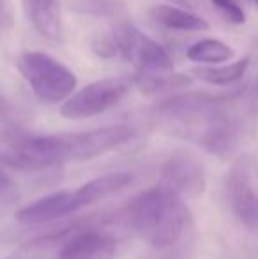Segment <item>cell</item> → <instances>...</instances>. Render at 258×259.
<instances>
[{"label":"cell","instance_id":"2e32d148","mask_svg":"<svg viewBox=\"0 0 258 259\" xmlns=\"http://www.w3.org/2000/svg\"><path fill=\"white\" fill-rule=\"evenodd\" d=\"M76 9L80 13L92 14V16H117V14L126 11L124 0H78L76 2Z\"/></svg>","mask_w":258,"mask_h":259},{"label":"cell","instance_id":"ba28073f","mask_svg":"<svg viewBox=\"0 0 258 259\" xmlns=\"http://www.w3.org/2000/svg\"><path fill=\"white\" fill-rule=\"evenodd\" d=\"M92 203H90L89 196H87L85 187L80 185L75 191L72 189H64V191L50 192V194L28 203V205L21 206L16 211V219L21 224L28 226L46 224V222H53L57 219L76 213L82 208H87Z\"/></svg>","mask_w":258,"mask_h":259},{"label":"cell","instance_id":"5bb4252c","mask_svg":"<svg viewBox=\"0 0 258 259\" xmlns=\"http://www.w3.org/2000/svg\"><path fill=\"white\" fill-rule=\"evenodd\" d=\"M248 69H249V57H244V58H239V60L228 62V64L195 69L193 76L198 78L200 81L209 83V85L223 87V85H232V83L244 78Z\"/></svg>","mask_w":258,"mask_h":259},{"label":"cell","instance_id":"d6986e66","mask_svg":"<svg viewBox=\"0 0 258 259\" xmlns=\"http://www.w3.org/2000/svg\"><path fill=\"white\" fill-rule=\"evenodd\" d=\"M7 116H9V104L6 103L4 97H0V123L6 122Z\"/></svg>","mask_w":258,"mask_h":259},{"label":"cell","instance_id":"7a4b0ae2","mask_svg":"<svg viewBox=\"0 0 258 259\" xmlns=\"http://www.w3.org/2000/svg\"><path fill=\"white\" fill-rule=\"evenodd\" d=\"M228 97L209 94H177L156 106L173 133L191 140L217 157L232 155L239 147L241 125L227 113Z\"/></svg>","mask_w":258,"mask_h":259},{"label":"cell","instance_id":"7c38bea8","mask_svg":"<svg viewBox=\"0 0 258 259\" xmlns=\"http://www.w3.org/2000/svg\"><path fill=\"white\" fill-rule=\"evenodd\" d=\"M151 18L159 23L161 27L170 28V30H179V32H203L209 28L203 18H200L198 14L186 11L182 7L170 6V4H158L152 6L149 11Z\"/></svg>","mask_w":258,"mask_h":259},{"label":"cell","instance_id":"8fae6325","mask_svg":"<svg viewBox=\"0 0 258 259\" xmlns=\"http://www.w3.org/2000/svg\"><path fill=\"white\" fill-rule=\"evenodd\" d=\"M25 18L39 35L53 42L62 41L64 25L59 0H21Z\"/></svg>","mask_w":258,"mask_h":259},{"label":"cell","instance_id":"e0dca14e","mask_svg":"<svg viewBox=\"0 0 258 259\" xmlns=\"http://www.w3.org/2000/svg\"><path fill=\"white\" fill-rule=\"evenodd\" d=\"M214 7L217 9V13L225 18L227 21L234 25H242L246 21V13L235 0H212Z\"/></svg>","mask_w":258,"mask_h":259},{"label":"cell","instance_id":"30bf717a","mask_svg":"<svg viewBox=\"0 0 258 259\" xmlns=\"http://www.w3.org/2000/svg\"><path fill=\"white\" fill-rule=\"evenodd\" d=\"M114 256L115 240L97 229L75 233L59 250V259H114Z\"/></svg>","mask_w":258,"mask_h":259},{"label":"cell","instance_id":"5b68a950","mask_svg":"<svg viewBox=\"0 0 258 259\" xmlns=\"http://www.w3.org/2000/svg\"><path fill=\"white\" fill-rule=\"evenodd\" d=\"M223 196L232 217L248 229H258V178L249 157H241L225 175Z\"/></svg>","mask_w":258,"mask_h":259},{"label":"cell","instance_id":"52a82bcc","mask_svg":"<svg viewBox=\"0 0 258 259\" xmlns=\"http://www.w3.org/2000/svg\"><path fill=\"white\" fill-rule=\"evenodd\" d=\"M117 57L133 62L140 72H172L173 62L165 48L131 23H119L110 30Z\"/></svg>","mask_w":258,"mask_h":259},{"label":"cell","instance_id":"ac0fdd59","mask_svg":"<svg viewBox=\"0 0 258 259\" xmlns=\"http://www.w3.org/2000/svg\"><path fill=\"white\" fill-rule=\"evenodd\" d=\"M18 196L16 191V184L13 182V178L2 169L0 166V201H13L14 198Z\"/></svg>","mask_w":258,"mask_h":259},{"label":"cell","instance_id":"9c48e42d","mask_svg":"<svg viewBox=\"0 0 258 259\" xmlns=\"http://www.w3.org/2000/svg\"><path fill=\"white\" fill-rule=\"evenodd\" d=\"M158 185L182 199L198 198L203 194L207 185L205 169L193 155L179 152L165 160L159 169Z\"/></svg>","mask_w":258,"mask_h":259},{"label":"cell","instance_id":"277c9868","mask_svg":"<svg viewBox=\"0 0 258 259\" xmlns=\"http://www.w3.org/2000/svg\"><path fill=\"white\" fill-rule=\"evenodd\" d=\"M16 69L43 103H64L75 94V72L43 52L21 53L16 60Z\"/></svg>","mask_w":258,"mask_h":259},{"label":"cell","instance_id":"7402d4cb","mask_svg":"<svg viewBox=\"0 0 258 259\" xmlns=\"http://www.w3.org/2000/svg\"><path fill=\"white\" fill-rule=\"evenodd\" d=\"M255 2H256V4H258V0H255Z\"/></svg>","mask_w":258,"mask_h":259},{"label":"cell","instance_id":"44dd1931","mask_svg":"<svg viewBox=\"0 0 258 259\" xmlns=\"http://www.w3.org/2000/svg\"><path fill=\"white\" fill-rule=\"evenodd\" d=\"M248 259H258V256L256 257H248Z\"/></svg>","mask_w":258,"mask_h":259},{"label":"cell","instance_id":"8992f818","mask_svg":"<svg viewBox=\"0 0 258 259\" xmlns=\"http://www.w3.org/2000/svg\"><path fill=\"white\" fill-rule=\"evenodd\" d=\"M131 87H133V78L129 76H110L97 79L76 90L67 101H64L60 104V115L69 120H85L97 116L121 103Z\"/></svg>","mask_w":258,"mask_h":259},{"label":"cell","instance_id":"3957f363","mask_svg":"<svg viewBox=\"0 0 258 259\" xmlns=\"http://www.w3.org/2000/svg\"><path fill=\"white\" fill-rule=\"evenodd\" d=\"M119 217L131 233L161 250L182 240L191 219L184 199L159 185L133 196Z\"/></svg>","mask_w":258,"mask_h":259},{"label":"cell","instance_id":"4fadbf2b","mask_svg":"<svg viewBox=\"0 0 258 259\" xmlns=\"http://www.w3.org/2000/svg\"><path fill=\"white\" fill-rule=\"evenodd\" d=\"M133 85L145 96L172 92L190 85V78L184 74H170V72H140L133 76Z\"/></svg>","mask_w":258,"mask_h":259},{"label":"cell","instance_id":"9a60e30c","mask_svg":"<svg viewBox=\"0 0 258 259\" xmlns=\"http://www.w3.org/2000/svg\"><path fill=\"white\" fill-rule=\"evenodd\" d=\"M235 52L219 39H202L186 50V57L195 64L221 65L234 58Z\"/></svg>","mask_w":258,"mask_h":259},{"label":"cell","instance_id":"ffe728a7","mask_svg":"<svg viewBox=\"0 0 258 259\" xmlns=\"http://www.w3.org/2000/svg\"><path fill=\"white\" fill-rule=\"evenodd\" d=\"M0 16H2V0H0Z\"/></svg>","mask_w":258,"mask_h":259},{"label":"cell","instance_id":"6da1fadb","mask_svg":"<svg viewBox=\"0 0 258 259\" xmlns=\"http://www.w3.org/2000/svg\"><path fill=\"white\" fill-rule=\"evenodd\" d=\"M133 131L124 123L104 125L82 133L34 134L11 131L6 134L9 155L6 162L25 171H39L65 162H85L115 150L131 140Z\"/></svg>","mask_w":258,"mask_h":259}]
</instances>
